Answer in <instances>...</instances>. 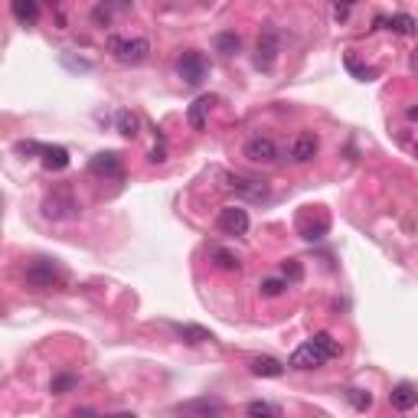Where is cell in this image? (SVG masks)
<instances>
[{
    "mask_svg": "<svg viewBox=\"0 0 418 418\" xmlns=\"http://www.w3.org/2000/svg\"><path fill=\"white\" fill-rule=\"evenodd\" d=\"M239 33H219L216 36V53H223V56H232V53H239Z\"/></svg>",
    "mask_w": 418,
    "mask_h": 418,
    "instance_id": "cb8c5ba5",
    "label": "cell"
},
{
    "mask_svg": "<svg viewBox=\"0 0 418 418\" xmlns=\"http://www.w3.org/2000/svg\"><path fill=\"white\" fill-rule=\"evenodd\" d=\"M317 151H321V141L314 137V134H297L291 141V161L294 164H311L314 157H317Z\"/></svg>",
    "mask_w": 418,
    "mask_h": 418,
    "instance_id": "8fae6325",
    "label": "cell"
},
{
    "mask_svg": "<svg viewBox=\"0 0 418 418\" xmlns=\"http://www.w3.org/2000/svg\"><path fill=\"white\" fill-rule=\"evenodd\" d=\"M23 281H27L33 291H56V288H63L66 275L53 258H36V262L27 265V271H23Z\"/></svg>",
    "mask_w": 418,
    "mask_h": 418,
    "instance_id": "3957f363",
    "label": "cell"
},
{
    "mask_svg": "<svg viewBox=\"0 0 418 418\" xmlns=\"http://www.w3.org/2000/svg\"><path fill=\"white\" fill-rule=\"evenodd\" d=\"M75 383H79V376L75 373H59L53 383H49V392H53V395H66V392L75 389Z\"/></svg>",
    "mask_w": 418,
    "mask_h": 418,
    "instance_id": "603a6c76",
    "label": "cell"
},
{
    "mask_svg": "<svg viewBox=\"0 0 418 418\" xmlns=\"http://www.w3.org/2000/svg\"><path fill=\"white\" fill-rule=\"evenodd\" d=\"M409 69H412V72H418V49H412V56H409Z\"/></svg>",
    "mask_w": 418,
    "mask_h": 418,
    "instance_id": "836d02e7",
    "label": "cell"
},
{
    "mask_svg": "<svg viewBox=\"0 0 418 418\" xmlns=\"http://www.w3.org/2000/svg\"><path fill=\"white\" fill-rule=\"evenodd\" d=\"M347 69H350V72H353L356 79H363V82L376 79V69H369V66H366V69H363V66L356 63V56H347Z\"/></svg>",
    "mask_w": 418,
    "mask_h": 418,
    "instance_id": "4316f807",
    "label": "cell"
},
{
    "mask_svg": "<svg viewBox=\"0 0 418 418\" xmlns=\"http://www.w3.org/2000/svg\"><path fill=\"white\" fill-rule=\"evenodd\" d=\"M242 154H245L252 164H262V167L278 164V144L271 141L268 134H252L249 141H245V147H242Z\"/></svg>",
    "mask_w": 418,
    "mask_h": 418,
    "instance_id": "ba28073f",
    "label": "cell"
},
{
    "mask_svg": "<svg viewBox=\"0 0 418 418\" xmlns=\"http://www.w3.org/2000/svg\"><path fill=\"white\" fill-rule=\"evenodd\" d=\"M39 161L49 173H59V170L69 167V151L59 147V144H43V154H39Z\"/></svg>",
    "mask_w": 418,
    "mask_h": 418,
    "instance_id": "5bb4252c",
    "label": "cell"
},
{
    "mask_svg": "<svg viewBox=\"0 0 418 418\" xmlns=\"http://www.w3.org/2000/svg\"><path fill=\"white\" fill-rule=\"evenodd\" d=\"M17 154H43V144H36V141H17Z\"/></svg>",
    "mask_w": 418,
    "mask_h": 418,
    "instance_id": "1f68e13d",
    "label": "cell"
},
{
    "mask_svg": "<svg viewBox=\"0 0 418 418\" xmlns=\"http://www.w3.org/2000/svg\"><path fill=\"white\" fill-rule=\"evenodd\" d=\"M337 356H340L337 340L330 337V333H314L307 343H301V347L288 356V366L291 369H317V366L337 359Z\"/></svg>",
    "mask_w": 418,
    "mask_h": 418,
    "instance_id": "6da1fadb",
    "label": "cell"
},
{
    "mask_svg": "<svg viewBox=\"0 0 418 418\" xmlns=\"http://www.w3.org/2000/svg\"><path fill=\"white\" fill-rule=\"evenodd\" d=\"M409 118H412V121H418V105H412V108H409Z\"/></svg>",
    "mask_w": 418,
    "mask_h": 418,
    "instance_id": "e575fe53",
    "label": "cell"
},
{
    "mask_svg": "<svg viewBox=\"0 0 418 418\" xmlns=\"http://www.w3.org/2000/svg\"><path fill=\"white\" fill-rule=\"evenodd\" d=\"M301 275L304 271H301V265H297V258H288L285 262V278L288 281H301Z\"/></svg>",
    "mask_w": 418,
    "mask_h": 418,
    "instance_id": "f546056e",
    "label": "cell"
},
{
    "mask_svg": "<svg viewBox=\"0 0 418 418\" xmlns=\"http://www.w3.org/2000/svg\"><path fill=\"white\" fill-rule=\"evenodd\" d=\"M102 4H108V7L115 10L118 17H125V13H131V7H134L131 0H102Z\"/></svg>",
    "mask_w": 418,
    "mask_h": 418,
    "instance_id": "4dcf8cb0",
    "label": "cell"
},
{
    "mask_svg": "<svg viewBox=\"0 0 418 418\" xmlns=\"http://www.w3.org/2000/svg\"><path fill=\"white\" fill-rule=\"evenodd\" d=\"M177 75L187 82V85H203V79L209 75V63H206V56L196 53V49L183 53L177 59Z\"/></svg>",
    "mask_w": 418,
    "mask_h": 418,
    "instance_id": "52a82bcc",
    "label": "cell"
},
{
    "mask_svg": "<svg viewBox=\"0 0 418 418\" xmlns=\"http://www.w3.org/2000/svg\"><path fill=\"white\" fill-rule=\"evenodd\" d=\"M350 7H353V0H333V20H337V23H347Z\"/></svg>",
    "mask_w": 418,
    "mask_h": 418,
    "instance_id": "83f0119b",
    "label": "cell"
},
{
    "mask_svg": "<svg viewBox=\"0 0 418 418\" xmlns=\"http://www.w3.org/2000/svg\"><path fill=\"white\" fill-rule=\"evenodd\" d=\"M10 10H13V17L20 23H27L33 27L36 20H39V0H10Z\"/></svg>",
    "mask_w": 418,
    "mask_h": 418,
    "instance_id": "d6986e66",
    "label": "cell"
},
{
    "mask_svg": "<svg viewBox=\"0 0 418 418\" xmlns=\"http://www.w3.org/2000/svg\"><path fill=\"white\" fill-rule=\"evenodd\" d=\"M288 291V278H262L258 281V294L262 297H281Z\"/></svg>",
    "mask_w": 418,
    "mask_h": 418,
    "instance_id": "7402d4cb",
    "label": "cell"
},
{
    "mask_svg": "<svg viewBox=\"0 0 418 418\" xmlns=\"http://www.w3.org/2000/svg\"><path fill=\"white\" fill-rule=\"evenodd\" d=\"M245 412L249 415H268V418H278L281 415V405H275V402H265V399H255L245 405Z\"/></svg>",
    "mask_w": 418,
    "mask_h": 418,
    "instance_id": "d4e9b609",
    "label": "cell"
},
{
    "mask_svg": "<svg viewBox=\"0 0 418 418\" xmlns=\"http://www.w3.org/2000/svg\"><path fill=\"white\" fill-rule=\"evenodd\" d=\"M147 161H151V164H164V161H167V151H164V144H161V147H154Z\"/></svg>",
    "mask_w": 418,
    "mask_h": 418,
    "instance_id": "d6a6232c",
    "label": "cell"
},
{
    "mask_svg": "<svg viewBox=\"0 0 418 418\" xmlns=\"http://www.w3.org/2000/svg\"><path fill=\"white\" fill-rule=\"evenodd\" d=\"M177 412H187V415H223V412H226V402H223V399H209V395H203V399L180 402Z\"/></svg>",
    "mask_w": 418,
    "mask_h": 418,
    "instance_id": "7c38bea8",
    "label": "cell"
},
{
    "mask_svg": "<svg viewBox=\"0 0 418 418\" xmlns=\"http://www.w3.org/2000/svg\"><path fill=\"white\" fill-rule=\"evenodd\" d=\"M252 376H258V379H278V376H285V363H278L275 356H255L252 359Z\"/></svg>",
    "mask_w": 418,
    "mask_h": 418,
    "instance_id": "2e32d148",
    "label": "cell"
},
{
    "mask_svg": "<svg viewBox=\"0 0 418 418\" xmlns=\"http://www.w3.org/2000/svg\"><path fill=\"white\" fill-rule=\"evenodd\" d=\"M173 330H177V337L183 340V343H190V347H199V343H209V340H213L209 330L196 327V324H173Z\"/></svg>",
    "mask_w": 418,
    "mask_h": 418,
    "instance_id": "ac0fdd59",
    "label": "cell"
},
{
    "mask_svg": "<svg viewBox=\"0 0 418 418\" xmlns=\"http://www.w3.org/2000/svg\"><path fill=\"white\" fill-rule=\"evenodd\" d=\"M43 216L53 223H66V219H79V199L72 193V187H56L46 193L43 199Z\"/></svg>",
    "mask_w": 418,
    "mask_h": 418,
    "instance_id": "277c9868",
    "label": "cell"
},
{
    "mask_svg": "<svg viewBox=\"0 0 418 418\" xmlns=\"http://www.w3.org/2000/svg\"><path fill=\"white\" fill-rule=\"evenodd\" d=\"M115 128H118L121 137L134 141V137H137V128H141V118L134 115V111H118V115H115Z\"/></svg>",
    "mask_w": 418,
    "mask_h": 418,
    "instance_id": "44dd1931",
    "label": "cell"
},
{
    "mask_svg": "<svg viewBox=\"0 0 418 418\" xmlns=\"http://www.w3.org/2000/svg\"><path fill=\"white\" fill-rule=\"evenodd\" d=\"M216 226H219V232H226V235H245V232H249V213L239 209V206H226V209H219Z\"/></svg>",
    "mask_w": 418,
    "mask_h": 418,
    "instance_id": "30bf717a",
    "label": "cell"
},
{
    "mask_svg": "<svg viewBox=\"0 0 418 418\" xmlns=\"http://www.w3.org/2000/svg\"><path fill=\"white\" fill-rule=\"evenodd\" d=\"M223 187L229 190V193L242 196V199H252V203H262V199H268V193H271L265 180L242 177V173H226V177H223Z\"/></svg>",
    "mask_w": 418,
    "mask_h": 418,
    "instance_id": "5b68a950",
    "label": "cell"
},
{
    "mask_svg": "<svg viewBox=\"0 0 418 418\" xmlns=\"http://www.w3.org/2000/svg\"><path fill=\"white\" fill-rule=\"evenodd\" d=\"M278 53H281V33L275 27H265L255 43V69L271 72L278 63Z\"/></svg>",
    "mask_w": 418,
    "mask_h": 418,
    "instance_id": "8992f818",
    "label": "cell"
},
{
    "mask_svg": "<svg viewBox=\"0 0 418 418\" xmlns=\"http://www.w3.org/2000/svg\"><path fill=\"white\" fill-rule=\"evenodd\" d=\"M389 402H392V409L395 412H412L418 405V389L412 383H399L389 392Z\"/></svg>",
    "mask_w": 418,
    "mask_h": 418,
    "instance_id": "4fadbf2b",
    "label": "cell"
},
{
    "mask_svg": "<svg viewBox=\"0 0 418 418\" xmlns=\"http://www.w3.org/2000/svg\"><path fill=\"white\" fill-rule=\"evenodd\" d=\"M209 262H213L219 271H239L242 268V258L232 249H223V245H213V249H209Z\"/></svg>",
    "mask_w": 418,
    "mask_h": 418,
    "instance_id": "e0dca14e",
    "label": "cell"
},
{
    "mask_svg": "<svg viewBox=\"0 0 418 418\" xmlns=\"http://www.w3.org/2000/svg\"><path fill=\"white\" fill-rule=\"evenodd\" d=\"M324 232H327V219H321V223L314 226V229H301V235L307 242H317V239H324Z\"/></svg>",
    "mask_w": 418,
    "mask_h": 418,
    "instance_id": "f1b7e54d",
    "label": "cell"
},
{
    "mask_svg": "<svg viewBox=\"0 0 418 418\" xmlns=\"http://www.w3.org/2000/svg\"><path fill=\"white\" fill-rule=\"evenodd\" d=\"M108 53L121 66H141L151 56V39H144V36H108Z\"/></svg>",
    "mask_w": 418,
    "mask_h": 418,
    "instance_id": "7a4b0ae2",
    "label": "cell"
},
{
    "mask_svg": "<svg viewBox=\"0 0 418 418\" xmlns=\"http://www.w3.org/2000/svg\"><path fill=\"white\" fill-rule=\"evenodd\" d=\"M89 170L95 177H105V180H121L125 177V167H121V157L115 151H102L89 161Z\"/></svg>",
    "mask_w": 418,
    "mask_h": 418,
    "instance_id": "9c48e42d",
    "label": "cell"
},
{
    "mask_svg": "<svg viewBox=\"0 0 418 418\" xmlns=\"http://www.w3.org/2000/svg\"><path fill=\"white\" fill-rule=\"evenodd\" d=\"M213 102H216L213 95H199L193 105H190L187 121H190V128H193V131H203V128H206V118H209V108H213Z\"/></svg>",
    "mask_w": 418,
    "mask_h": 418,
    "instance_id": "9a60e30c",
    "label": "cell"
},
{
    "mask_svg": "<svg viewBox=\"0 0 418 418\" xmlns=\"http://www.w3.org/2000/svg\"><path fill=\"white\" fill-rule=\"evenodd\" d=\"M383 23H386V30L395 33V36H412L418 30L415 17H409V13H392V17H386Z\"/></svg>",
    "mask_w": 418,
    "mask_h": 418,
    "instance_id": "ffe728a7",
    "label": "cell"
},
{
    "mask_svg": "<svg viewBox=\"0 0 418 418\" xmlns=\"http://www.w3.org/2000/svg\"><path fill=\"white\" fill-rule=\"evenodd\" d=\"M347 402L353 405L356 412H366V409H373V395L366 389H347Z\"/></svg>",
    "mask_w": 418,
    "mask_h": 418,
    "instance_id": "484cf974",
    "label": "cell"
}]
</instances>
